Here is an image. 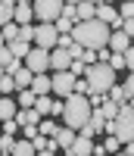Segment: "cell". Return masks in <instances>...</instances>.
Returning <instances> with one entry per match:
<instances>
[{
    "label": "cell",
    "instance_id": "cell-40",
    "mask_svg": "<svg viewBox=\"0 0 134 156\" xmlns=\"http://www.w3.org/2000/svg\"><path fill=\"white\" fill-rule=\"evenodd\" d=\"M62 3H78V0H62Z\"/></svg>",
    "mask_w": 134,
    "mask_h": 156
},
{
    "label": "cell",
    "instance_id": "cell-13",
    "mask_svg": "<svg viewBox=\"0 0 134 156\" xmlns=\"http://www.w3.org/2000/svg\"><path fill=\"white\" fill-rule=\"evenodd\" d=\"M31 147H34V153H44V156H50V153H56V150H59V147H56V140L47 137V134H41V131L31 137Z\"/></svg>",
    "mask_w": 134,
    "mask_h": 156
},
{
    "label": "cell",
    "instance_id": "cell-43",
    "mask_svg": "<svg viewBox=\"0 0 134 156\" xmlns=\"http://www.w3.org/2000/svg\"><path fill=\"white\" fill-rule=\"evenodd\" d=\"M0 75H3V66H0Z\"/></svg>",
    "mask_w": 134,
    "mask_h": 156
},
{
    "label": "cell",
    "instance_id": "cell-21",
    "mask_svg": "<svg viewBox=\"0 0 134 156\" xmlns=\"http://www.w3.org/2000/svg\"><path fill=\"white\" fill-rule=\"evenodd\" d=\"M0 31H3V41H16V37H19V25L9 19V22L0 25Z\"/></svg>",
    "mask_w": 134,
    "mask_h": 156
},
{
    "label": "cell",
    "instance_id": "cell-34",
    "mask_svg": "<svg viewBox=\"0 0 134 156\" xmlns=\"http://www.w3.org/2000/svg\"><path fill=\"white\" fill-rule=\"evenodd\" d=\"M118 147H122V144H118V137H112V134H109V140L103 144V150H106V153H118Z\"/></svg>",
    "mask_w": 134,
    "mask_h": 156
},
{
    "label": "cell",
    "instance_id": "cell-32",
    "mask_svg": "<svg viewBox=\"0 0 134 156\" xmlns=\"http://www.w3.org/2000/svg\"><path fill=\"white\" fill-rule=\"evenodd\" d=\"M122 94H125V103H131V97H134V78H125V84H122Z\"/></svg>",
    "mask_w": 134,
    "mask_h": 156
},
{
    "label": "cell",
    "instance_id": "cell-8",
    "mask_svg": "<svg viewBox=\"0 0 134 156\" xmlns=\"http://www.w3.org/2000/svg\"><path fill=\"white\" fill-rule=\"evenodd\" d=\"M72 87H75V75H72L69 69H62V72H56V75L50 78V90H53V94H59V97L72 94Z\"/></svg>",
    "mask_w": 134,
    "mask_h": 156
},
{
    "label": "cell",
    "instance_id": "cell-29",
    "mask_svg": "<svg viewBox=\"0 0 134 156\" xmlns=\"http://www.w3.org/2000/svg\"><path fill=\"white\" fill-rule=\"evenodd\" d=\"M106 62H109L115 72H118V69H125V56H122V53H109V59H106Z\"/></svg>",
    "mask_w": 134,
    "mask_h": 156
},
{
    "label": "cell",
    "instance_id": "cell-18",
    "mask_svg": "<svg viewBox=\"0 0 134 156\" xmlns=\"http://www.w3.org/2000/svg\"><path fill=\"white\" fill-rule=\"evenodd\" d=\"M6 47H9V53L16 56V59H25V53L31 50V44L28 41H19V37H16V41H6Z\"/></svg>",
    "mask_w": 134,
    "mask_h": 156
},
{
    "label": "cell",
    "instance_id": "cell-23",
    "mask_svg": "<svg viewBox=\"0 0 134 156\" xmlns=\"http://www.w3.org/2000/svg\"><path fill=\"white\" fill-rule=\"evenodd\" d=\"M72 25H75V22H72V19H65V16H56V19H53V28H56L59 34H69V31H72Z\"/></svg>",
    "mask_w": 134,
    "mask_h": 156
},
{
    "label": "cell",
    "instance_id": "cell-24",
    "mask_svg": "<svg viewBox=\"0 0 134 156\" xmlns=\"http://www.w3.org/2000/svg\"><path fill=\"white\" fill-rule=\"evenodd\" d=\"M12 90H16V81H12L9 72H3L0 75V94H12Z\"/></svg>",
    "mask_w": 134,
    "mask_h": 156
},
{
    "label": "cell",
    "instance_id": "cell-12",
    "mask_svg": "<svg viewBox=\"0 0 134 156\" xmlns=\"http://www.w3.org/2000/svg\"><path fill=\"white\" fill-rule=\"evenodd\" d=\"M31 19H34L31 3H28V0H16V3H12V22H16V25H25V22H31Z\"/></svg>",
    "mask_w": 134,
    "mask_h": 156
},
{
    "label": "cell",
    "instance_id": "cell-42",
    "mask_svg": "<svg viewBox=\"0 0 134 156\" xmlns=\"http://www.w3.org/2000/svg\"><path fill=\"white\" fill-rule=\"evenodd\" d=\"M100 3H112V0H100Z\"/></svg>",
    "mask_w": 134,
    "mask_h": 156
},
{
    "label": "cell",
    "instance_id": "cell-9",
    "mask_svg": "<svg viewBox=\"0 0 134 156\" xmlns=\"http://www.w3.org/2000/svg\"><path fill=\"white\" fill-rule=\"evenodd\" d=\"M93 19L106 22V25H109V31L122 25V19H118V12H115V6H112V3H97V12H93Z\"/></svg>",
    "mask_w": 134,
    "mask_h": 156
},
{
    "label": "cell",
    "instance_id": "cell-38",
    "mask_svg": "<svg viewBox=\"0 0 134 156\" xmlns=\"http://www.w3.org/2000/svg\"><path fill=\"white\" fill-rule=\"evenodd\" d=\"M62 112V100H50V115H59Z\"/></svg>",
    "mask_w": 134,
    "mask_h": 156
},
{
    "label": "cell",
    "instance_id": "cell-36",
    "mask_svg": "<svg viewBox=\"0 0 134 156\" xmlns=\"http://www.w3.org/2000/svg\"><path fill=\"white\" fill-rule=\"evenodd\" d=\"M81 53H84V47L72 41V47H69V56H72V59H81Z\"/></svg>",
    "mask_w": 134,
    "mask_h": 156
},
{
    "label": "cell",
    "instance_id": "cell-39",
    "mask_svg": "<svg viewBox=\"0 0 134 156\" xmlns=\"http://www.w3.org/2000/svg\"><path fill=\"white\" fill-rule=\"evenodd\" d=\"M0 3H6V6H12V3H16V0H0Z\"/></svg>",
    "mask_w": 134,
    "mask_h": 156
},
{
    "label": "cell",
    "instance_id": "cell-4",
    "mask_svg": "<svg viewBox=\"0 0 134 156\" xmlns=\"http://www.w3.org/2000/svg\"><path fill=\"white\" fill-rule=\"evenodd\" d=\"M84 78H87V87L90 90H97V94H106L112 84H115V69L109 66V62H87V69H84Z\"/></svg>",
    "mask_w": 134,
    "mask_h": 156
},
{
    "label": "cell",
    "instance_id": "cell-27",
    "mask_svg": "<svg viewBox=\"0 0 134 156\" xmlns=\"http://www.w3.org/2000/svg\"><path fill=\"white\" fill-rule=\"evenodd\" d=\"M72 90H75V94H84V97H87V94H90L87 78H78V75H75V87H72Z\"/></svg>",
    "mask_w": 134,
    "mask_h": 156
},
{
    "label": "cell",
    "instance_id": "cell-25",
    "mask_svg": "<svg viewBox=\"0 0 134 156\" xmlns=\"http://www.w3.org/2000/svg\"><path fill=\"white\" fill-rule=\"evenodd\" d=\"M31 37H34V25H31V22L19 25V41H28V44H31Z\"/></svg>",
    "mask_w": 134,
    "mask_h": 156
},
{
    "label": "cell",
    "instance_id": "cell-37",
    "mask_svg": "<svg viewBox=\"0 0 134 156\" xmlns=\"http://www.w3.org/2000/svg\"><path fill=\"white\" fill-rule=\"evenodd\" d=\"M19 128H22V137H28V140L37 134V125H19Z\"/></svg>",
    "mask_w": 134,
    "mask_h": 156
},
{
    "label": "cell",
    "instance_id": "cell-1",
    "mask_svg": "<svg viewBox=\"0 0 134 156\" xmlns=\"http://www.w3.org/2000/svg\"><path fill=\"white\" fill-rule=\"evenodd\" d=\"M72 41L81 44V47H106V41H109V25L100 22V19H81L72 25Z\"/></svg>",
    "mask_w": 134,
    "mask_h": 156
},
{
    "label": "cell",
    "instance_id": "cell-28",
    "mask_svg": "<svg viewBox=\"0 0 134 156\" xmlns=\"http://www.w3.org/2000/svg\"><path fill=\"white\" fill-rule=\"evenodd\" d=\"M106 94H109V100H115L118 106H122V103H125V94H122V87H118V84H112L109 90H106Z\"/></svg>",
    "mask_w": 134,
    "mask_h": 156
},
{
    "label": "cell",
    "instance_id": "cell-15",
    "mask_svg": "<svg viewBox=\"0 0 134 156\" xmlns=\"http://www.w3.org/2000/svg\"><path fill=\"white\" fill-rule=\"evenodd\" d=\"M28 87L34 90V94H50V78H47V72H34Z\"/></svg>",
    "mask_w": 134,
    "mask_h": 156
},
{
    "label": "cell",
    "instance_id": "cell-22",
    "mask_svg": "<svg viewBox=\"0 0 134 156\" xmlns=\"http://www.w3.org/2000/svg\"><path fill=\"white\" fill-rule=\"evenodd\" d=\"M56 122H47V115H41V119H37V131H41V134H47V137H53V134H56Z\"/></svg>",
    "mask_w": 134,
    "mask_h": 156
},
{
    "label": "cell",
    "instance_id": "cell-14",
    "mask_svg": "<svg viewBox=\"0 0 134 156\" xmlns=\"http://www.w3.org/2000/svg\"><path fill=\"white\" fill-rule=\"evenodd\" d=\"M53 140H56V147H59V150H69V144L75 140V128L59 125V128H56V134H53Z\"/></svg>",
    "mask_w": 134,
    "mask_h": 156
},
{
    "label": "cell",
    "instance_id": "cell-11",
    "mask_svg": "<svg viewBox=\"0 0 134 156\" xmlns=\"http://www.w3.org/2000/svg\"><path fill=\"white\" fill-rule=\"evenodd\" d=\"M69 62H72V56H69V50H65V47H50V69H53V72L69 69Z\"/></svg>",
    "mask_w": 134,
    "mask_h": 156
},
{
    "label": "cell",
    "instance_id": "cell-10",
    "mask_svg": "<svg viewBox=\"0 0 134 156\" xmlns=\"http://www.w3.org/2000/svg\"><path fill=\"white\" fill-rule=\"evenodd\" d=\"M106 47H109L112 53H122V50L131 47V34H125L122 28H112V31H109V41H106Z\"/></svg>",
    "mask_w": 134,
    "mask_h": 156
},
{
    "label": "cell",
    "instance_id": "cell-5",
    "mask_svg": "<svg viewBox=\"0 0 134 156\" xmlns=\"http://www.w3.org/2000/svg\"><path fill=\"white\" fill-rule=\"evenodd\" d=\"M62 9V0H31V12L37 22H53Z\"/></svg>",
    "mask_w": 134,
    "mask_h": 156
},
{
    "label": "cell",
    "instance_id": "cell-20",
    "mask_svg": "<svg viewBox=\"0 0 134 156\" xmlns=\"http://www.w3.org/2000/svg\"><path fill=\"white\" fill-rule=\"evenodd\" d=\"M34 147H31V140L28 137H22V140H12V156H31Z\"/></svg>",
    "mask_w": 134,
    "mask_h": 156
},
{
    "label": "cell",
    "instance_id": "cell-3",
    "mask_svg": "<svg viewBox=\"0 0 134 156\" xmlns=\"http://www.w3.org/2000/svg\"><path fill=\"white\" fill-rule=\"evenodd\" d=\"M103 131H109L112 137H118V144H128L134 137V109H131V103H122L118 112H115V119L103 122Z\"/></svg>",
    "mask_w": 134,
    "mask_h": 156
},
{
    "label": "cell",
    "instance_id": "cell-6",
    "mask_svg": "<svg viewBox=\"0 0 134 156\" xmlns=\"http://www.w3.org/2000/svg\"><path fill=\"white\" fill-rule=\"evenodd\" d=\"M22 62H25V69H31V72H47V69H50V50L34 44L28 53H25Z\"/></svg>",
    "mask_w": 134,
    "mask_h": 156
},
{
    "label": "cell",
    "instance_id": "cell-33",
    "mask_svg": "<svg viewBox=\"0 0 134 156\" xmlns=\"http://www.w3.org/2000/svg\"><path fill=\"white\" fill-rule=\"evenodd\" d=\"M12 59H16V56L9 53V47H6V44H0V66H9Z\"/></svg>",
    "mask_w": 134,
    "mask_h": 156
},
{
    "label": "cell",
    "instance_id": "cell-19",
    "mask_svg": "<svg viewBox=\"0 0 134 156\" xmlns=\"http://www.w3.org/2000/svg\"><path fill=\"white\" fill-rule=\"evenodd\" d=\"M31 75H34V72H31V69H25V66H19L16 72H12V81H16V90H19V87H28V84H31Z\"/></svg>",
    "mask_w": 134,
    "mask_h": 156
},
{
    "label": "cell",
    "instance_id": "cell-30",
    "mask_svg": "<svg viewBox=\"0 0 134 156\" xmlns=\"http://www.w3.org/2000/svg\"><path fill=\"white\" fill-rule=\"evenodd\" d=\"M84 69H87L84 59H72V62H69V72H72V75H84Z\"/></svg>",
    "mask_w": 134,
    "mask_h": 156
},
{
    "label": "cell",
    "instance_id": "cell-26",
    "mask_svg": "<svg viewBox=\"0 0 134 156\" xmlns=\"http://www.w3.org/2000/svg\"><path fill=\"white\" fill-rule=\"evenodd\" d=\"M115 12H118V19H134V3H131V0H125L122 9H115Z\"/></svg>",
    "mask_w": 134,
    "mask_h": 156
},
{
    "label": "cell",
    "instance_id": "cell-7",
    "mask_svg": "<svg viewBox=\"0 0 134 156\" xmlns=\"http://www.w3.org/2000/svg\"><path fill=\"white\" fill-rule=\"evenodd\" d=\"M56 28H53V22H41V25H34V37H31V41L37 44V47H56Z\"/></svg>",
    "mask_w": 134,
    "mask_h": 156
},
{
    "label": "cell",
    "instance_id": "cell-41",
    "mask_svg": "<svg viewBox=\"0 0 134 156\" xmlns=\"http://www.w3.org/2000/svg\"><path fill=\"white\" fill-rule=\"evenodd\" d=\"M0 44H6V41H3V31H0Z\"/></svg>",
    "mask_w": 134,
    "mask_h": 156
},
{
    "label": "cell",
    "instance_id": "cell-31",
    "mask_svg": "<svg viewBox=\"0 0 134 156\" xmlns=\"http://www.w3.org/2000/svg\"><path fill=\"white\" fill-rule=\"evenodd\" d=\"M12 134H0V153H12Z\"/></svg>",
    "mask_w": 134,
    "mask_h": 156
},
{
    "label": "cell",
    "instance_id": "cell-35",
    "mask_svg": "<svg viewBox=\"0 0 134 156\" xmlns=\"http://www.w3.org/2000/svg\"><path fill=\"white\" fill-rule=\"evenodd\" d=\"M9 19H12V6L0 3V25H3V22H9Z\"/></svg>",
    "mask_w": 134,
    "mask_h": 156
},
{
    "label": "cell",
    "instance_id": "cell-17",
    "mask_svg": "<svg viewBox=\"0 0 134 156\" xmlns=\"http://www.w3.org/2000/svg\"><path fill=\"white\" fill-rule=\"evenodd\" d=\"M34 97H37V94H34L31 87H19V94L12 97V100H16V106H19V109H28L31 103H34Z\"/></svg>",
    "mask_w": 134,
    "mask_h": 156
},
{
    "label": "cell",
    "instance_id": "cell-2",
    "mask_svg": "<svg viewBox=\"0 0 134 156\" xmlns=\"http://www.w3.org/2000/svg\"><path fill=\"white\" fill-rule=\"evenodd\" d=\"M90 103H87V97L84 94H65V100H62V112H59V119H62V125H69V128H81L84 122H87V115H90Z\"/></svg>",
    "mask_w": 134,
    "mask_h": 156
},
{
    "label": "cell",
    "instance_id": "cell-16",
    "mask_svg": "<svg viewBox=\"0 0 134 156\" xmlns=\"http://www.w3.org/2000/svg\"><path fill=\"white\" fill-rule=\"evenodd\" d=\"M93 12H97V3H90V0H78L75 3V19H93Z\"/></svg>",
    "mask_w": 134,
    "mask_h": 156
}]
</instances>
